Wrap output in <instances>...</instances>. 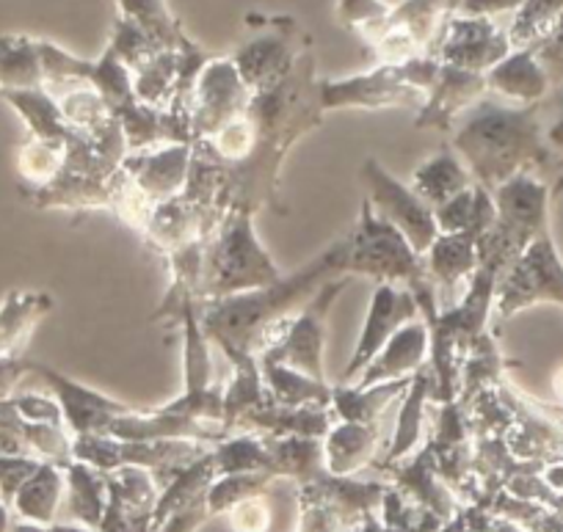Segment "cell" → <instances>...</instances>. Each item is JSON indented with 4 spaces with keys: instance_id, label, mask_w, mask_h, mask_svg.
I'll return each instance as SVG.
<instances>
[{
    "instance_id": "16",
    "label": "cell",
    "mask_w": 563,
    "mask_h": 532,
    "mask_svg": "<svg viewBox=\"0 0 563 532\" xmlns=\"http://www.w3.org/2000/svg\"><path fill=\"white\" fill-rule=\"evenodd\" d=\"M508 53H511V40L506 31L497 29L495 20L462 18V14L448 18L431 47V56L440 58L442 64L478 75L489 73Z\"/></svg>"
},
{
    "instance_id": "47",
    "label": "cell",
    "mask_w": 563,
    "mask_h": 532,
    "mask_svg": "<svg viewBox=\"0 0 563 532\" xmlns=\"http://www.w3.org/2000/svg\"><path fill=\"white\" fill-rule=\"evenodd\" d=\"M47 532H91V530H86V527H75V524H51L47 527Z\"/></svg>"
},
{
    "instance_id": "46",
    "label": "cell",
    "mask_w": 563,
    "mask_h": 532,
    "mask_svg": "<svg viewBox=\"0 0 563 532\" xmlns=\"http://www.w3.org/2000/svg\"><path fill=\"white\" fill-rule=\"evenodd\" d=\"M486 532H522V530H519V527H514L511 521L497 519V521H489V530Z\"/></svg>"
},
{
    "instance_id": "29",
    "label": "cell",
    "mask_w": 563,
    "mask_h": 532,
    "mask_svg": "<svg viewBox=\"0 0 563 532\" xmlns=\"http://www.w3.org/2000/svg\"><path fill=\"white\" fill-rule=\"evenodd\" d=\"M45 89L40 40L25 34L0 36V91Z\"/></svg>"
},
{
    "instance_id": "41",
    "label": "cell",
    "mask_w": 563,
    "mask_h": 532,
    "mask_svg": "<svg viewBox=\"0 0 563 532\" xmlns=\"http://www.w3.org/2000/svg\"><path fill=\"white\" fill-rule=\"evenodd\" d=\"M42 466L40 458L31 455H0V499L12 505L23 483Z\"/></svg>"
},
{
    "instance_id": "5",
    "label": "cell",
    "mask_w": 563,
    "mask_h": 532,
    "mask_svg": "<svg viewBox=\"0 0 563 532\" xmlns=\"http://www.w3.org/2000/svg\"><path fill=\"white\" fill-rule=\"evenodd\" d=\"M279 279L282 270L254 232V208L246 202H232L205 246L202 303L260 290Z\"/></svg>"
},
{
    "instance_id": "10",
    "label": "cell",
    "mask_w": 563,
    "mask_h": 532,
    "mask_svg": "<svg viewBox=\"0 0 563 532\" xmlns=\"http://www.w3.org/2000/svg\"><path fill=\"white\" fill-rule=\"evenodd\" d=\"M349 279H332L312 292L305 312L290 318L285 336L260 356V362H274V365L290 367L312 381L327 384V370H323V345H327V318L332 303L343 296Z\"/></svg>"
},
{
    "instance_id": "24",
    "label": "cell",
    "mask_w": 563,
    "mask_h": 532,
    "mask_svg": "<svg viewBox=\"0 0 563 532\" xmlns=\"http://www.w3.org/2000/svg\"><path fill=\"white\" fill-rule=\"evenodd\" d=\"M0 97L23 117L29 124L31 138L47 141V144H69L75 130L64 119L62 106L47 89H20V91H0Z\"/></svg>"
},
{
    "instance_id": "8",
    "label": "cell",
    "mask_w": 563,
    "mask_h": 532,
    "mask_svg": "<svg viewBox=\"0 0 563 532\" xmlns=\"http://www.w3.org/2000/svg\"><path fill=\"white\" fill-rule=\"evenodd\" d=\"M249 31L243 45L232 53V64L241 73L252 95L274 89L290 75L301 53L310 51V42L301 34L294 18H263L249 14Z\"/></svg>"
},
{
    "instance_id": "22",
    "label": "cell",
    "mask_w": 563,
    "mask_h": 532,
    "mask_svg": "<svg viewBox=\"0 0 563 532\" xmlns=\"http://www.w3.org/2000/svg\"><path fill=\"white\" fill-rule=\"evenodd\" d=\"M473 174L467 171L462 157L456 155L453 146H442L440 152L422 160L420 166L411 174V191L429 204L431 210L442 208L445 202H451L453 197L464 191V188L473 186Z\"/></svg>"
},
{
    "instance_id": "2",
    "label": "cell",
    "mask_w": 563,
    "mask_h": 532,
    "mask_svg": "<svg viewBox=\"0 0 563 532\" xmlns=\"http://www.w3.org/2000/svg\"><path fill=\"white\" fill-rule=\"evenodd\" d=\"M349 259V235L338 237L323 254H318L307 268L260 290L238 292L230 298L199 303V325L205 336L224 353H241L260 359L285 336L290 323V309L310 298L327 279L345 274Z\"/></svg>"
},
{
    "instance_id": "30",
    "label": "cell",
    "mask_w": 563,
    "mask_h": 532,
    "mask_svg": "<svg viewBox=\"0 0 563 532\" xmlns=\"http://www.w3.org/2000/svg\"><path fill=\"white\" fill-rule=\"evenodd\" d=\"M434 219L440 232H470V235L481 237L495 224V199H492V191L473 182L451 202L437 208Z\"/></svg>"
},
{
    "instance_id": "32",
    "label": "cell",
    "mask_w": 563,
    "mask_h": 532,
    "mask_svg": "<svg viewBox=\"0 0 563 532\" xmlns=\"http://www.w3.org/2000/svg\"><path fill=\"white\" fill-rule=\"evenodd\" d=\"M64 477H67V499L73 519H78L84 527H100L108 508L106 472L95 469L84 461H73L64 469Z\"/></svg>"
},
{
    "instance_id": "18",
    "label": "cell",
    "mask_w": 563,
    "mask_h": 532,
    "mask_svg": "<svg viewBox=\"0 0 563 532\" xmlns=\"http://www.w3.org/2000/svg\"><path fill=\"white\" fill-rule=\"evenodd\" d=\"M486 78L478 73H467V69L451 67V64L440 62V75H437L434 86L429 91V100L417 113L415 124L420 130H442L451 133L456 119L462 117L467 108L484 100L486 95Z\"/></svg>"
},
{
    "instance_id": "38",
    "label": "cell",
    "mask_w": 563,
    "mask_h": 532,
    "mask_svg": "<svg viewBox=\"0 0 563 532\" xmlns=\"http://www.w3.org/2000/svg\"><path fill=\"white\" fill-rule=\"evenodd\" d=\"M108 51H113V56L130 69V75H133L135 69L144 67L150 58L158 56L164 47L155 45V42L150 40V36L144 34L135 23H130V20L124 18H117V23H113V31H111V42H108Z\"/></svg>"
},
{
    "instance_id": "14",
    "label": "cell",
    "mask_w": 563,
    "mask_h": 532,
    "mask_svg": "<svg viewBox=\"0 0 563 532\" xmlns=\"http://www.w3.org/2000/svg\"><path fill=\"white\" fill-rule=\"evenodd\" d=\"M191 144H158L150 146V149L128 152L122 157L119 171H122L130 191L139 197V202L153 210L155 204L183 193L188 174H191Z\"/></svg>"
},
{
    "instance_id": "37",
    "label": "cell",
    "mask_w": 563,
    "mask_h": 532,
    "mask_svg": "<svg viewBox=\"0 0 563 532\" xmlns=\"http://www.w3.org/2000/svg\"><path fill=\"white\" fill-rule=\"evenodd\" d=\"M271 480H274V475H268V472H238V475L216 477L208 488L210 516L227 513L232 505L243 502V499L263 491Z\"/></svg>"
},
{
    "instance_id": "28",
    "label": "cell",
    "mask_w": 563,
    "mask_h": 532,
    "mask_svg": "<svg viewBox=\"0 0 563 532\" xmlns=\"http://www.w3.org/2000/svg\"><path fill=\"white\" fill-rule=\"evenodd\" d=\"M431 395H434V376H431V367H422L415 376V381H411V387L406 389V400L398 414L395 439L387 453H384V461L378 464L382 469H389V466H395L400 458H406L415 450L417 439L422 436V417H426V406H429Z\"/></svg>"
},
{
    "instance_id": "31",
    "label": "cell",
    "mask_w": 563,
    "mask_h": 532,
    "mask_svg": "<svg viewBox=\"0 0 563 532\" xmlns=\"http://www.w3.org/2000/svg\"><path fill=\"white\" fill-rule=\"evenodd\" d=\"M265 387L276 406L285 409H305V406H318V409H332V387L323 381L301 376L290 367L274 365V362H260Z\"/></svg>"
},
{
    "instance_id": "45",
    "label": "cell",
    "mask_w": 563,
    "mask_h": 532,
    "mask_svg": "<svg viewBox=\"0 0 563 532\" xmlns=\"http://www.w3.org/2000/svg\"><path fill=\"white\" fill-rule=\"evenodd\" d=\"M0 532H12V516H9V505L0 499Z\"/></svg>"
},
{
    "instance_id": "23",
    "label": "cell",
    "mask_w": 563,
    "mask_h": 532,
    "mask_svg": "<svg viewBox=\"0 0 563 532\" xmlns=\"http://www.w3.org/2000/svg\"><path fill=\"white\" fill-rule=\"evenodd\" d=\"M378 444V422H334L332 431L323 436V464L334 477H351L365 469L373 461Z\"/></svg>"
},
{
    "instance_id": "15",
    "label": "cell",
    "mask_w": 563,
    "mask_h": 532,
    "mask_svg": "<svg viewBox=\"0 0 563 532\" xmlns=\"http://www.w3.org/2000/svg\"><path fill=\"white\" fill-rule=\"evenodd\" d=\"M420 303H417L415 292L406 290V287L398 285H376L371 298V309H367L365 325L360 331V340H356L354 356L345 365L343 376H340V384H351L356 381L362 370L371 365L373 359L378 356L384 345L398 334L404 325L415 323L420 320Z\"/></svg>"
},
{
    "instance_id": "7",
    "label": "cell",
    "mask_w": 563,
    "mask_h": 532,
    "mask_svg": "<svg viewBox=\"0 0 563 532\" xmlns=\"http://www.w3.org/2000/svg\"><path fill=\"white\" fill-rule=\"evenodd\" d=\"M440 75V58L417 56L404 64H378L373 73L354 75L343 80H321V108H393L417 106L429 100V91Z\"/></svg>"
},
{
    "instance_id": "34",
    "label": "cell",
    "mask_w": 563,
    "mask_h": 532,
    "mask_svg": "<svg viewBox=\"0 0 563 532\" xmlns=\"http://www.w3.org/2000/svg\"><path fill=\"white\" fill-rule=\"evenodd\" d=\"M563 18V0H525L519 9L517 20H514L508 40L511 47H533L536 40L555 29L558 20Z\"/></svg>"
},
{
    "instance_id": "44",
    "label": "cell",
    "mask_w": 563,
    "mask_h": 532,
    "mask_svg": "<svg viewBox=\"0 0 563 532\" xmlns=\"http://www.w3.org/2000/svg\"><path fill=\"white\" fill-rule=\"evenodd\" d=\"M552 106H555V117H552V122L544 124V141L550 149L563 152V95Z\"/></svg>"
},
{
    "instance_id": "39",
    "label": "cell",
    "mask_w": 563,
    "mask_h": 532,
    "mask_svg": "<svg viewBox=\"0 0 563 532\" xmlns=\"http://www.w3.org/2000/svg\"><path fill=\"white\" fill-rule=\"evenodd\" d=\"M227 516H230L232 532H268L271 521H274L271 505L263 494H254V497L232 505Z\"/></svg>"
},
{
    "instance_id": "25",
    "label": "cell",
    "mask_w": 563,
    "mask_h": 532,
    "mask_svg": "<svg viewBox=\"0 0 563 532\" xmlns=\"http://www.w3.org/2000/svg\"><path fill=\"white\" fill-rule=\"evenodd\" d=\"M51 309L53 298L47 292H9L3 303H0V356L23 353V345Z\"/></svg>"
},
{
    "instance_id": "36",
    "label": "cell",
    "mask_w": 563,
    "mask_h": 532,
    "mask_svg": "<svg viewBox=\"0 0 563 532\" xmlns=\"http://www.w3.org/2000/svg\"><path fill=\"white\" fill-rule=\"evenodd\" d=\"M393 7L384 0H338V20L356 31L365 42L376 45L387 34Z\"/></svg>"
},
{
    "instance_id": "1",
    "label": "cell",
    "mask_w": 563,
    "mask_h": 532,
    "mask_svg": "<svg viewBox=\"0 0 563 532\" xmlns=\"http://www.w3.org/2000/svg\"><path fill=\"white\" fill-rule=\"evenodd\" d=\"M318 86H321V80L316 75V56L307 51L301 53L288 78L279 80L274 89L252 97V106L246 113L252 119L257 138H254L252 155L241 166L227 168L232 202L252 204L254 213H257V208H274L276 213H285L276 204L279 168L290 146L307 130L321 124L323 108Z\"/></svg>"
},
{
    "instance_id": "20",
    "label": "cell",
    "mask_w": 563,
    "mask_h": 532,
    "mask_svg": "<svg viewBox=\"0 0 563 532\" xmlns=\"http://www.w3.org/2000/svg\"><path fill=\"white\" fill-rule=\"evenodd\" d=\"M426 270L434 279L437 301L448 307H456L462 298H459V285L470 287L475 270H478V237L470 235V232H440L434 241V246L426 252L422 257Z\"/></svg>"
},
{
    "instance_id": "21",
    "label": "cell",
    "mask_w": 563,
    "mask_h": 532,
    "mask_svg": "<svg viewBox=\"0 0 563 532\" xmlns=\"http://www.w3.org/2000/svg\"><path fill=\"white\" fill-rule=\"evenodd\" d=\"M484 78L486 89L506 97V100L519 102V106H536V102L544 100L547 89H550V78L536 58V47L511 51Z\"/></svg>"
},
{
    "instance_id": "33",
    "label": "cell",
    "mask_w": 563,
    "mask_h": 532,
    "mask_svg": "<svg viewBox=\"0 0 563 532\" xmlns=\"http://www.w3.org/2000/svg\"><path fill=\"white\" fill-rule=\"evenodd\" d=\"M119 18L139 25L164 51H175L183 25L172 18L166 0H119Z\"/></svg>"
},
{
    "instance_id": "13",
    "label": "cell",
    "mask_w": 563,
    "mask_h": 532,
    "mask_svg": "<svg viewBox=\"0 0 563 532\" xmlns=\"http://www.w3.org/2000/svg\"><path fill=\"white\" fill-rule=\"evenodd\" d=\"M252 89L243 84L232 58L216 56L199 75L191 95V135L194 144L219 133L224 124L235 122L252 106Z\"/></svg>"
},
{
    "instance_id": "4",
    "label": "cell",
    "mask_w": 563,
    "mask_h": 532,
    "mask_svg": "<svg viewBox=\"0 0 563 532\" xmlns=\"http://www.w3.org/2000/svg\"><path fill=\"white\" fill-rule=\"evenodd\" d=\"M345 274L367 276L376 285H398L415 292L417 303L426 323H434L440 307H437V285L426 270L420 254L406 243L395 226L384 224L373 213L371 202H362L360 221L349 232V259H345Z\"/></svg>"
},
{
    "instance_id": "11",
    "label": "cell",
    "mask_w": 563,
    "mask_h": 532,
    "mask_svg": "<svg viewBox=\"0 0 563 532\" xmlns=\"http://www.w3.org/2000/svg\"><path fill=\"white\" fill-rule=\"evenodd\" d=\"M360 177L367 188V202H371L373 213H376L384 224L395 226V230L406 237V243H409L420 257H426V252L434 246L437 235H440L434 210L422 202L409 186H404V182H398L395 177H389L387 168H384L376 157H367V160L362 163Z\"/></svg>"
},
{
    "instance_id": "17",
    "label": "cell",
    "mask_w": 563,
    "mask_h": 532,
    "mask_svg": "<svg viewBox=\"0 0 563 532\" xmlns=\"http://www.w3.org/2000/svg\"><path fill=\"white\" fill-rule=\"evenodd\" d=\"M31 376L42 378V384H45L53 392V398L58 400L64 414V425L73 433V439L102 436L113 420L139 411L135 406H128L122 403V400H113L108 398V395L95 392V389L84 387V384L73 381V378H67L64 373L53 370V367L47 365H40V362H31Z\"/></svg>"
},
{
    "instance_id": "19",
    "label": "cell",
    "mask_w": 563,
    "mask_h": 532,
    "mask_svg": "<svg viewBox=\"0 0 563 532\" xmlns=\"http://www.w3.org/2000/svg\"><path fill=\"white\" fill-rule=\"evenodd\" d=\"M431 359V331L426 320L404 325L387 345L378 351L376 359L356 376L354 387H376V384L415 378Z\"/></svg>"
},
{
    "instance_id": "49",
    "label": "cell",
    "mask_w": 563,
    "mask_h": 532,
    "mask_svg": "<svg viewBox=\"0 0 563 532\" xmlns=\"http://www.w3.org/2000/svg\"><path fill=\"white\" fill-rule=\"evenodd\" d=\"M451 7H453V3H451Z\"/></svg>"
},
{
    "instance_id": "6",
    "label": "cell",
    "mask_w": 563,
    "mask_h": 532,
    "mask_svg": "<svg viewBox=\"0 0 563 532\" xmlns=\"http://www.w3.org/2000/svg\"><path fill=\"white\" fill-rule=\"evenodd\" d=\"M495 224L478 237V265H492L506 274L525 248L547 232V186L530 171L517 174L492 191Z\"/></svg>"
},
{
    "instance_id": "26",
    "label": "cell",
    "mask_w": 563,
    "mask_h": 532,
    "mask_svg": "<svg viewBox=\"0 0 563 532\" xmlns=\"http://www.w3.org/2000/svg\"><path fill=\"white\" fill-rule=\"evenodd\" d=\"M415 378H400V381H387L376 384V387H332V411L338 417V422H362V425H376L378 417L384 414L389 403L400 395H406V389L411 387Z\"/></svg>"
},
{
    "instance_id": "40",
    "label": "cell",
    "mask_w": 563,
    "mask_h": 532,
    "mask_svg": "<svg viewBox=\"0 0 563 532\" xmlns=\"http://www.w3.org/2000/svg\"><path fill=\"white\" fill-rule=\"evenodd\" d=\"M12 403L25 422H36V425H64L62 406H58V400L51 398V395L18 392L12 398Z\"/></svg>"
},
{
    "instance_id": "9",
    "label": "cell",
    "mask_w": 563,
    "mask_h": 532,
    "mask_svg": "<svg viewBox=\"0 0 563 532\" xmlns=\"http://www.w3.org/2000/svg\"><path fill=\"white\" fill-rule=\"evenodd\" d=\"M208 453V444L183 442V439H158V442H124V439L113 436L73 439V458L100 472L141 466L147 472H169L175 477L177 472L188 469Z\"/></svg>"
},
{
    "instance_id": "27",
    "label": "cell",
    "mask_w": 563,
    "mask_h": 532,
    "mask_svg": "<svg viewBox=\"0 0 563 532\" xmlns=\"http://www.w3.org/2000/svg\"><path fill=\"white\" fill-rule=\"evenodd\" d=\"M64 488H67V477H64L62 466L42 461L40 469L23 483V488H20L18 497L12 499V505L23 521L51 527L56 524V513L58 505H62Z\"/></svg>"
},
{
    "instance_id": "42",
    "label": "cell",
    "mask_w": 563,
    "mask_h": 532,
    "mask_svg": "<svg viewBox=\"0 0 563 532\" xmlns=\"http://www.w3.org/2000/svg\"><path fill=\"white\" fill-rule=\"evenodd\" d=\"M31 376V362L23 353L14 356H0V400H9L18 395V387Z\"/></svg>"
},
{
    "instance_id": "43",
    "label": "cell",
    "mask_w": 563,
    "mask_h": 532,
    "mask_svg": "<svg viewBox=\"0 0 563 532\" xmlns=\"http://www.w3.org/2000/svg\"><path fill=\"white\" fill-rule=\"evenodd\" d=\"M525 0H462L456 9V14L462 18H495V14L514 12V9H522Z\"/></svg>"
},
{
    "instance_id": "35",
    "label": "cell",
    "mask_w": 563,
    "mask_h": 532,
    "mask_svg": "<svg viewBox=\"0 0 563 532\" xmlns=\"http://www.w3.org/2000/svg\"><path fill=\"white\" fill-rule=\"evenodd\" d=\"M64 152H67L64 144H47L40 138H29L20 146L18 168L29 188H45L56 180V174L62 171Z\"/></svg>"
},
{
    "instance_id": "12",
    "label": "cell",
    "mask_w": 563,
    "mask_h": 532,
    "mask_svg": "<svg viewBox=\"0 0 563 532\" xmlns=\"http://www.w3.org/2000/svg\"><path fill=\"white\" fill-rule=\"evenodd\" d=\"M536 301H558L563 307V265L550 232H541L497 281L495 309L500 318H511Z\"/></svg>"
},
{
    "instance_id": "3",
    "label": "cell",
    "mask_w": 563,
    "mask_h": 532,
    "mask_svg": "<svg viewBox=\"0 0 563 532\" xmlns=\"http://www.w3.org/2000/svg\"><path fill=\"white\" fill-rule=\"evenodd\" d=\"M453 149L486 191L530 166H547L552 149L544 141L541 102L514 108L484 97L453 124Z\"/></svg>"
},
{
    "instance_id": "48",
    "label": "cell",
    "mask_w": 563,
    "mask_h": 532,
    "mask_svg": "<svg viewBox=\"0 0 563 532\" xmlns=\"http://www.w3.org/2000/svg\"><path fill=\"white\" fill-rule=\"evenodd\" d=\"M442 532H464V516H462V519H453L451 524H448Z\"/></svg>"
}]
</instances>
